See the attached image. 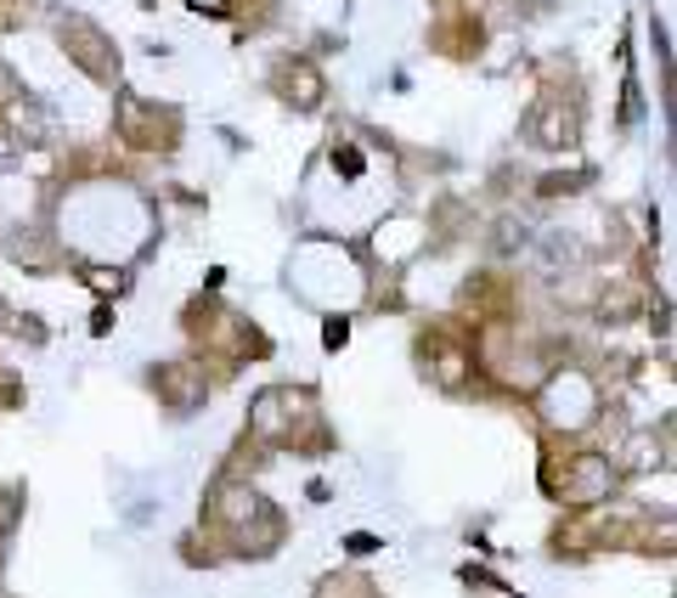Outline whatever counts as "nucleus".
I'll list each match as a JSON object with an SVG mask.
<instances>
[{"label":"nucleus","mask_w":677,"mask_h":598,"mask_svg":"<svg viewBox=\"0 0 677 598\" xmlns=\"http://www.w3.org/2000/svg\"><path fill=\"white\" fill-rule=\"evenodd\" d=\"M192 7H210V12H221V7H226V0H192Z\"/></svg>","instance_id":"obj_4"},{"label":"nucleus","mask_w":677,"mask_h":598,"mask_svg":"<svg viewBox=\"0 0 677 598\" xmlns=\"http://www.w3.org/2000/svg\"><path fill=\"white\" fill-rule=\"evenodd\" d=\"M63 46H74L79 57H86V68H91V74H108V63H113L108 40H102L91 23H68V29H63Z\"/></svg>","instance_id":"obj_1"},{"label":"nucleus","mask_w":677,"mask_h":598,"mask_svg":"<svg viewBox=\"0 0 677 598\" xmlns=\"http://www.w3.org/2000/svg\"><path fill=\"white\" fill-rule=\"evenodd\" d=\"M537 136H542L548 147H565V142H576V119L560 113V108H548V113L537 119Z\"/></svg>","instance_id":"obj_3"},{"label":"nucleus","mask_w":677,"mask_h":598,"mask_svg":"<svg viewBox=\"0 0 677 598\" xmlns=\"http://www.w3.org/2000/svg\"><path fill=\"white\" fill-rule=\"evenodd\" d=\"M158 395H165L170 407H198L204 402V379H198L192 368H165L158 373Z\"/></svg>","instance_id":"obj_2"}]
</instances>
